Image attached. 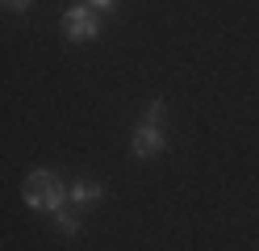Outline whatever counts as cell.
<instances>
[{"instance_id": "cell-1", "label": "cell", "mask_w": 259, "mask_h": 251, "mask_svg": "<svg viewBox=\"0 0 259 251\" xmlns=\"http://www.w3.org/2000/svg\"><path fill=\"white\" fill-rule=\"evenodd\" d=\"M21 197H25V205L38 209V213H59L63 205H67V184H63L59 172H51V167H38V172L25 176Z\"/></svg>"}, {"instance_id": "cell-2", "label": "cell", "mask_w": 259, "mask_h": 251, "mask_svg": "<svg viewBox=\"0 0 259 251\" xmlns=\"http://www.w3.org/2000/svg\"><path fill=\"white\" fill-rule=\"evenodd\" d=\"M101 13L88 9V5H71V9H63V33H67L71 42H96L101 38Z\"/></svg>"}, {"instance_id": "cell-3", "label": "cell", "mask_w": 259, "mask_h": 251, "mask_svg": "<svg viewBox=\"0 0 259 251\" xmlns=\"http://www.w3.org/2000/svg\"><path fill=\"white\" fill-rule=\"evenodd\" d=\"M130 151H134V159H155L159 151H167V130L163 126H134L130 134Z\"/></svg>"}, {"instance_id": "cell-4", "label": "cell", "mask_w": 259, "mask_h": 251, "mask_svg": "<svg viewBox=\"0 0 259 251\" xmlns=\"http://www.w3.org/2000/svg\"><path fill=\"white\" fill-rule=\"evenodd\" d=\"M101 197H105V184H96V180H71L67 184V205L71 209H88Z\"/></svg>"}, {"instance_id": "cell-5", "label": "cell", "mask_w": 259, "mask_h": 251, "mask_svg": "<svg viewBox=\"0 0 259 251\" xmlns=\"http://www.w3.org/2000/svg\"><path fill=\"white\" fill-rule=\"evenodd\" d=\"M51 218H55V226L67 234V239H75V234H79V226H84V222H79V213H75L71 205H63V209H59V213H51Z\"/></svg>"}, {"instance_id": "cell-6", "label": "cell", "mask_w": 259, "mask_h": 251, "mask_svg": "<svg viewBox=\"0 0 259 251\" xmlns=\"http://www.w3.org/2000/svg\"><path fill=\"white\" fill-rule=\"evenodd\" d=\"M167 117V105L163 100H147V109H142V126H159Z\"/></svg>"}, {"instance_id": "cell-7", "label": "cell", "mask_w": 259, "mask_h": 251, "mask_svg": "<svg viewBox=\"0 0 259 251\" xmlns=\"http://www.w3.org/2000/svg\"><path fill=\"white\" fill-rule=\"evenodd\" d=\"M0 5H5L9 13H29V9H34V0H0Z\"/></svg>"}, {"instance_id": "cell-8", "label": "cell", "mask_w": 259, "mask_h": 251, "mask_svg": "<svg viewBox=\"0 0 259 251\" xmlns=\"http://www.w3.org/2000/svg\"><path fill=\"white\" fill-rule=\"evenodd\" d=\"M88 9H96V13H109V9H117V0H84Z\"/></svg>"}]
</instances>
